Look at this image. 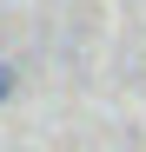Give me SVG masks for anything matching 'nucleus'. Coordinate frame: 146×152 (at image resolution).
Here are the masks:
<instances>
[{
    "instance_id": "f257e3e1",
    "label": "nucleus",
    "mask_w": 146,
    "mask_h": 152,
    "mask_svg": "<svg viewBox=\"0 0 146 152\" xmlns=\"http://www.w3.org/2000/svg\"><path fill=\"white\" fill-rule=\"evenodd\" d=\"M13 93H20V73H13L7 60H0V106H7V99H13Z\"/></svg>"
}]
</instances>
